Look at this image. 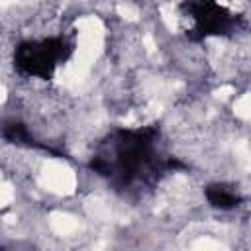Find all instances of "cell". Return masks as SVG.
<instances>
[{
	"label": "cell",
	"instance_id": "1",
	"mask_svg": "<svg viewBox=\"0 0 251 251\" xmlns=\"http://www.w3.org/2000/svg\"><path fill=\"white\" fill-rule=\"evenodd\" d=\"M159 127H116L94 149L90 169L118 188L149 176L159 159Z\"/></svg>",
	"mask_w": 251,
	"mask_h": 251
},
{
	"label": "cell",
	"instance_id": "2",
	"mask_svg": "<svg viewBox=\"0 0 251 251\" xmlns=\"http://www.w3.org/2000/svg\"><path fill=\"white\" fill-rule=\"evenodd\" d=\"M73 51V41L63 35L25 39L14 49V67L25 76L47 80L71 59Z\"/></svg>",
	"mask_w": 251,
	"mask_h": 251
},
{
	"label": "cell",
	"instance_id": "3",
	"mask_svg": "<svg viewBox=\"0 0 251 251\" xmlns=\"http://www.w3.org/2000/svg\"><path fill=\"white\" fill-rule=\"evenodd\" d=\"M180 16L186 22V35L192 39L224 37L237 29L241 16L218 2H184Z\"/></svg>",
	"mask_w": 251,
	"mask_h": 251
},
{
	"label": "cell",
	"instance_id": "4",
	"mask_svg": "<svg viewBox=\"0 0 251 251\" xmlns=\"http://www.w3.org/2000/svg\"><path fill=\"white\" fill-rule=\"evenodd\" d=\"M204 194H206V200L210 202V206H214L218 210H233L243 200L239 190L227 182H212L206 186Z\"/></svg>",
	"mask_w": 251,
	"mask_h": 251
}]
</instances>
